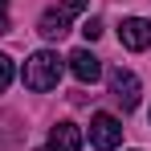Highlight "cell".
I'll return each instance as SVG.
<instances>
[{
  "label": "cell",
  "mask_w": 151,
  "mask_h": 151,
  "mask_svg": "<svg viewBox=\"0 0 151 151\" xmlns=\"http://www.w3.org/2000/svg\"><path fill=\"white\" fill-rule=\"evenodd\" d=\"M61 70H65V65H61V57H57L53 49H37V53L25 61V74H21V78H25L29 90L45 94V90H53V86L61 82Z\"/></svg>",
  "instance_id": "cell-1"
},
{
  "label": "cell",
  "mask_w": 151,
  "mask_h": 151,
  "mask_svg": "<svg viewBox=\"0 0 151 151\" xmlns=\"http://www.w3.org/2000/svg\"><path fill=\"white\" fill-rule=\"evenodd\" d=\"M86 4H90V0H61L57 8L41 12V37H49V41H61V37L70 33V21H74L78 12H86Z\"/></svg>",
  "instance_id": "cell-2"
},
{
  "label": "cell",
  "mask_w": 151,
  "mask_h": 151,
  "mask_svg": "<svg viewBox=\"0 0 151 151\" xmlns=\"http://www.w3.org/2000/svg\"><path fill=\"white\" fill-rule=\"evenodd\" d=\"M106 82H110V94H114V102H119L123 110H135V106H139V94H143V86H139V78L131 74V70L114 65V70L106 74Z\"/></svg>",
  "instance_id": "cell-3"
},
{
  "label": "cell",
  "mask_w": 151,
  "mask_h": 151,
  "mask_svg": "<svg viewBox=\"0 0 151 151\" xmlns=\"http://www.w3.org/2000/svg\"><path fill=\"white\" fill-rule=\"evenodd\" d=\"M90 143H94L98 151H114L119 143H123V123H119L114 114L98 110V114L90 119Z\"/></svg>",
  "instance_id": "cell-4"
},
{
  "label": "cell",
  "mask_w": 151,
  "mask_h": 151,
  "mask_svg": "<svg viewBox=\"0 0 151 151\" xmlns=\"http://www.w3.org/2000/svg\"><path fill=\"white\" fill-rule=\"evenodd\" d=\"M119 41H123V49H131V53L151 49V21H143V17H127L123 25H119Z\"/></svg>",
  "instance_id": "cell-5"
},
{
  "label": "cell",
  "mask_w": 151,
  "mask_h": 151,
  "mask_svg": "<svg viewBox=\"0 0 151 151\" xmlns=\"http://www.w3.org/2000/svg\"><path fill=\"white\" fill-rule=\"evenodd\" d=\"M65 61H70V74H74L82 86H94V82L102 78V61H98L90 49H74Z\"/></svg>",
  "instance_id": "cell-6"
},
{
  "label": "cell",
  "mask_w": 151,
  "mask_h": 151,
  "mask_svg": "<svg viewBox=\"0 0 151 151\" xmlns=\"http://www.w3.org/2000/svg\"><path fill=\"white\" fill-rule=\"evenodd\" d=\"M49 151H82V127L78 123L49 127Z\"/></svg>",
  "instance_id": "cell-7"
},
{
  "label": "cell",
  "mask_w": 151,
  "mask_h": 151,
  "mask_svg": "<svg viewBox=\"0 0 151 151\" xmlns=\"http://www.w3.org/2000/svg\"><path fill=\"white\" fill-rule=\"evenodd\" d=\"M8 82H12V57H8V53H0V94L8 90Z\"/></svg>",
  "instance_id": "cell-8"
},
{
  "label": "cell",
  "mask_w": 151,
  "mask_h": 151,
  "mask_svg": "<svg viewBox=\"0 0 151 151\" xmlns=\"http://www.w3.org/2000/svg\"><path fill=\"white\" fill-rule=\"evenodd\" d=\"M82 33H86V41H98V37H102V21H94V17H90V21L82 25Z\"/></svg>",
  "instance_id": "cell-9"
},
{
  "label": "cell",
  "mask_w": 151,
  "mask_h": 151,
  "mask_svg": "<svg viewBox=\"0 0 151 151\" xmlns=\"http://www.w3.org/2000/svg\"><path fill=\"white\" fill-rule=\"evenodd\" d=\"M4 33H8V17L0 12V37H4Z\"/></svg>",
  "instance_id": "cell-10"
},
{
  "label": "cell",
  "mask_w": 151,
  "mask_h": 151,
  "mask_svg": "<svg viewBox=\"0 0 151 151\" xmlns=\"http://www.w3.org/2000/svg\"><path fill=\"white\" fill-rule=\"evenodd\" d=\"M4 4H8V0H0V12H4Z\"/></svg>",
  "instance_id": "cell-11"
}]
</instances>
